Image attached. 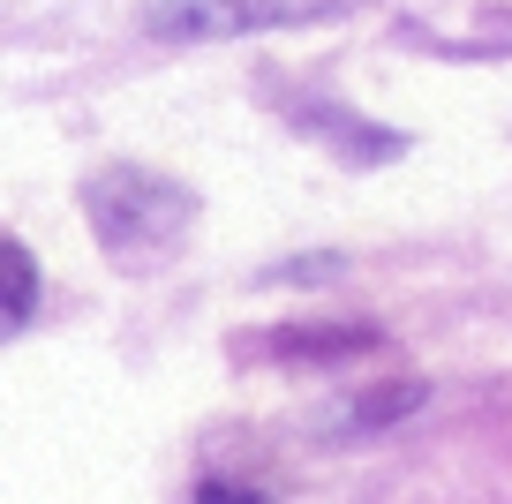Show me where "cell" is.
<instances>
[{
  "label": "cell",
  "mask_w": 512,
  "mask_h": 504,
  "mask_svg": "<svg viewBox=\"0 0 512 504\" xmlns=\"http://www.w3.org/2000/svg\"><path fill=\"white\" fill-rule=\"evenodd\" d=\"M83 211H91L98 249L121 256V264H151V256H166L189 234V189L144 174V166H106L83 189Z\"/></svg>",
  "instance_id": "6da1fadb"
},
{
  "label": "cell",
  "mask_w": 512,
  "mask_h": 504,
  "mask_svg": "<svg viewBox=\"0 0 512 504\" xmlns=\"http://www.w3.org/2000/svg\"><path fill=\"white\" fill-rule=\"evenodd\" d=\"M31 301H38V264L23 241H8V331L31 324Z\"/></svg>",
  "instance_id": "7a4b0ae2"
},
{
  "label": "cell",
  "mask_w": 512,
  "mask_h": 504,
  "mask_svg": "<svg viewBox=\"0 0 512 504\" xmlns=\"http://www.w3.org/2000/svg\"><path fill=\"white\" fill-rule=\"evenodd\" d=\"M407 407H422L415 384H384V399H354V422H392V414H407Z\"/></svg>",
  "instance_id": "3957f363"
}]
</instances>
